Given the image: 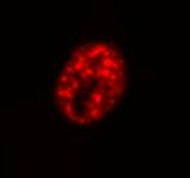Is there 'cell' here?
Here are the masks:
<instances>
[{"mask_svg": "<svg viewBox=\"0 0 190 178\" xmlns=\"http://www.w3.org/2000/svg\"><path fill=\"white\" fill-rule=\"evenodd\" d=\"M126 82V63L118 48L107 41L83 44L67 59L57 78V111L74 125L97 123L118 104Z\"/></svg>", "mask_w": 190, "mask_h": 178, "instance_id": "obj_1", "label": "cell"}]
</instances>
